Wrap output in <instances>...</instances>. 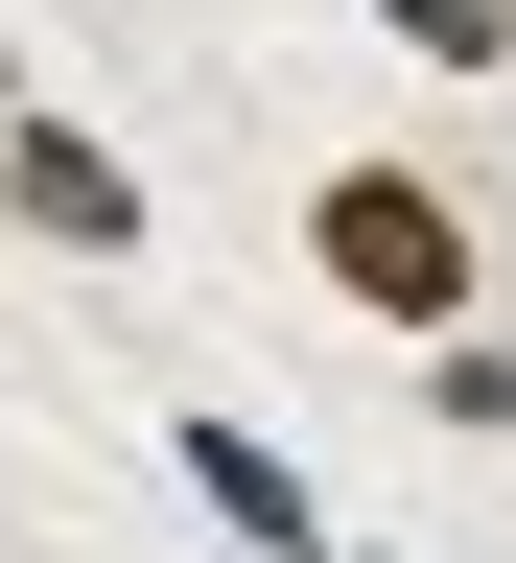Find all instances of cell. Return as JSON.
I'll return each instance as SVG.
<instances>
[{"mask_svg":"<svg viewBox=\"0 0 516 563\" xmlns=\"http://www.w3.org/2000/svg\"><path fill=\"white\" fill-rule=\"evenodd\" d=\"M376 24H399L422 70H516V0H376Z\"/></svg>","mask_w":516,"mask_h":563,"instance_id":"obj_5","label":"cell"},{"mask_svg":"<svg viewBox=\"0 0 516 563\" xmlns=\"http://www.w3.org/2000/svg\"><path fill=\"white\" fill-rule=\"evenodd\" d=\"M306 282H329V306L352 329H470L493 306V211L447 188V165H399V141H352V165H306Z\"/></svg>","mask_w":516,"mask_h":563,"instance_id":"obj_1","label":"cell"},{"mask_svg":"<svg viewBox=\"0 0 516 563\" xmlns=\"http://www.w3.org/2000/svg\"><path fill=\"white\" fill-rule=\"evenodd\" d=\"M422 422H470V446H516V306L422 329Z\"/></svg>","mask_w":516,"mask_h":563,"instance_id":"obj_4","label":"cell"},{"mask_svg":"<svg viewBox=\"0 0 516 563\" xmlns=\"http://www.w3.org/2000/svg\"><path fill=\"white\" fill-rule=\"evenodd\" d=\"M165 470H188V517H211V540H259V563H329V493L282 470L235 399H165Z\"/></svg>","mask_w":516,"mask_h":563,"instance_id":"obj_3","label":"cell"},{"mask_svg":"<svg viewBox=\"0 0 516 563\" xmlns=\"http://www.w3.org/2000/svg\"><path fill=\"white\" fill-rule=\"evenodd\" d=\"M0 211H24L47 258H141V235H165V211H141V165H118L95 118H47V95H0Z\"/></svg>","mask_w":516,"mask_h":563,"instance_id":"obj_2","label":"cell"},{"mask_svg":"<svg viewBox=\"0 0 516 563\" xmlns=\"http://www.w3.org/2000/svg\"><path fill=\"white\" fill-rule=\"evenodd\" d=\"M376 563H399V540H376Z\"/></svg>","mask_w":516,"mask_h":563,"instance_id":"obj_6","label":"cell"}]
</instances>
